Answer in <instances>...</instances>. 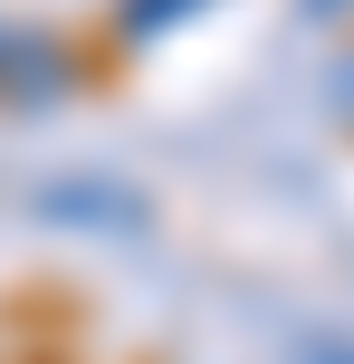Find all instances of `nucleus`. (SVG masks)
<instances>
[{
	"label": "nucleus",
	"mask_w": 354,
	"mask_h": 364,
	"mask_svg": "<svg viewBox=\"0 0 354 364\" xmlns=\"http://www.w3.org/2000/svg\"><path fill=\"white\" fill-rule=\"evenodd\" d=\"M77 96H87V58L57 29L0 19V106L10 115H57V106H77Z\"/></svg>",
	"instance_id": "nucleus-1"
},
{
	"label": "nucleus",
	"mask_w": 354,
	"mask_h": 364,
	"mask_svg": "<svg viewBox=\"0 0 354 364\" xmlns=\"http://www.w3.org/2000/svg\"><path fill=\"white\" fill-rule=\"evenodd\" d=\"M38 220H87V230H144V201L125 182H48Z\"/></svg>",
	"instance_id": "nucleus-2"
},
{
	"label": "nucleus",
	"mask_w": 354,
	"mask_h": 364,
	"mask_svg": "<svg viewBox=\"0 0 354 364\" xmlns=\"http://www.w3.org/2000/svg\"><path fill=\"white\" fill-rule=\"evenodd\" d=\"M221 0H115V38L125 48H163L172 29H192V19H211Z\"/></svg>",
	"instance_id": "nucleus-3"
},
{
	"label": "nucleus",
	"mask_w": 354,
	"mask_h": 364,
	"mask_svg": "<svg viewBox=\"0 0 354 364\" xmlns=\"http://www.w3.org/2000/svg\"><path fill=\"white\" fill-rule=\"evenodd\" d=\"M326 106H336V125L354 134V38L336 48V68H326Z\"/></svg>",
	"instance_id": "nucleus-4"
},
{
	"label": "nucleus",
	"mask_w": 354,
	"mask_h": 364,
	"mask_svg": "<svg viewBox=\"0 0 354 364\" xmlns=\"http://www.w3.org/2000/svg\"><path fill=\"white\" fill-rule=\"evenodd\" d=\"M306 10H316V19H336V0H306Z\"/></svg>",
	"instance_id": "nucleus-5"
}]
</instances>
